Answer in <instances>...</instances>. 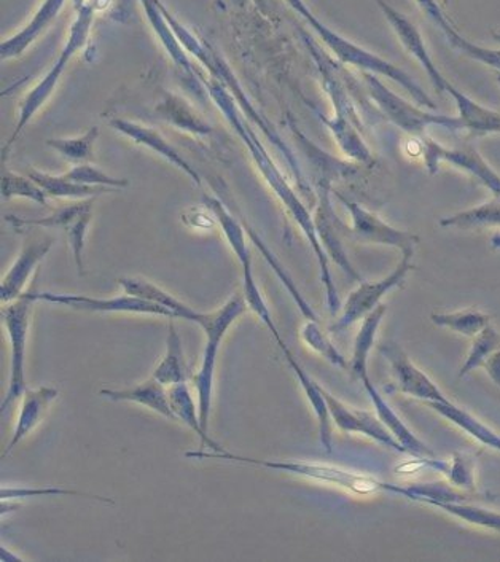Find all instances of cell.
<instances>
[{
    "mask_svg": "<svg viewBox=\"0 0 500 562\" xmlns=\"http://www.w3.org/2000/svg\"><path fill=\"white\" fill-rule=\"evenodd\" d=\"M110 126L116 133L123 134L127 139L133 140L134 144L142 145L148 150L155 151L159 157L165 158L177 166L184 175L190 177L197 186H201V176L198 175L197 169L180 155V151L162 133L157 130L148 128V126L141 125V123L131 122L125 119L110 120Z\"/></svg>",
    "mask_w": 500,
    "mask_h": 562,
    "instance_id": "ac0fdd59",
    "label": "cell"
},
{
    "mask_svg": "<svg viewBox=\"0 0 500 562\" xmlns=\"http://www.w3.org/2000/svg\"><path fill=\"white\" fill-rule=\"evenodd\" d=\"M319 204L314 214L315 229H318L319 239L322 247L340 268L356 281H364L359 271L353 267L346 250H344L342 239L335 228V212H333L332 203H330V186L329 183H318Z\"/></svg>",
    "mask_w": 500,
    "mask_h": 562,
    "instance_id": "d6986e66",
    "label": "cell"
},
{
    "mask_svg": "<svg viewBox=\"0 0 500 562\" xmlns=\"http://www.w3.org/2000/svg\"><path fill=\"white\" fill-rule=\"evenodd\" d=\"M469 456H454L452 464L446 462V475L456 486L470 487L474 486V461Z\"/></svg>",
    "mask_w": 500,
    "mask_h": 562,
    "instance_id": "bcb514c9",
    "label": "cell"
},
{
    "mask_svg": "<svg viewBox=\"0 0 500 562\" xmlns=\"http://www.w3.org/2000/svg\"><path fill=\"white\" fill-rule=\"evenodd\" d=\"M432 324L437 327L448 328L463 337L474 338L480 334L486 325L491 324L488 314L477 310L457 311V313H434L431 314Z\"/></svg>",
    "mask_w": 500,
    "mask_h": 562,
    "instance_id": "d590c367",
    "label": "cell"
},
{
    "mask_svg": "<svg viewBox=\"0 0 500 562\" xmlns=\"http://www.w3.org/2000/svg\"><path fill=\"white\" fill-rule=\"evenodd\" d=\"M203 204L211 212L214 221L218 222L220 228H222L223 236H225L226 243H229L230 249L235 254L237 263L241 265L243 270V295L247 303L255 302V300L262 299L260 288H258L257 281H255L254 263H252V252L249 246H247L246 232H244V225L226 210L225 204L215 196L203 198Z\"/></svg>",
    "mask_w": 500,
    "mask_h": 562,
    "instance_id": "8fae6325",
    "label": "cell"
},
{
    "mask_svg": "<svg viewBox=\"0 0 500 562\" xmlns=\"http://www.w3.org/2000/svg\"><path fill=\"white\" fill-rule=\"evenodd\" d=\"M321 391L325 402H327L330 418L342 432L365 435L381 447L397 452H405L379 418H376L371 413L351 408L346 403L338 401L335 395L330 394L327 389L321 386Z\"/></svg>",
    "mask_w": 500,
    "mask_h": 562,
    "instance_id": "9a60e30c",
    "label": "cell"
},
{
    "mask_svg": "<svg viewBox=\"0 0 500 562\" xmlns=\"http://www.w3.org/2000/svg\"><path fill=\"white\" fill-rule=\"evenodd\" d=\"M287 3L313 26L315 33L321 35L324 44L332 49L333 55H335L343 65L359 67L364 72L388 77V79L399 83L403 90H407L411 99L422 105V108L434 109V111L437 109L434 101L422 90L421 85H418L416 81L411 79L410 74L405 72V70L400 69V67L392 65V63L382 59L381 56L359 47V45L354 44V42L347 41V38L336 34L335 31L330 30L321 20H318V18L313 15V12L308 9L304 0H287Z\"/></svg>",
    "mask_w": 500,
    "mask_h": 562,
    "instance_id": "3957f363",
    "label": "cell"
},
{
    "mask_svg": "<svg viewBox=\"0 0 500 562\" xmlns=\"http://www.w3.org/2000/svg\"><path fill=\"white\" fill-rule=\"evenodd\" d=\"M364 80L367 83L368 93H370L375 104L378 105L379 111L385 113L393 125L399 126L400 130L405 131L408 134L421 136L429 126H440V128L449 131L464 130L459 116L454 119V116L421 111L418 105L411 104V102L405 101V99L389 90L376 77V74L364 72Z\"/></svg>",
    "mask_w": 500,
    "mask_h": 562,
    "instance_id": "52a82bcc",
    "label": "cell"
},
{
    "mask_svg": "<svg viewBox=\"0 0 500 562\" xmlns=\"http://www.w3.org/2000/svg\"><path fill=\"white\" fill-rule=\"evenodd\" d=\"M142 5H144L145 15H147L148 21H151L152 27H154L155 33H157L162 44L165 45L166 52L171 56L176 66H179L191 80H203L201 77H198L197 70H195L190 58H188L186 48L182 47L179 38L174 34L173 27L169 26L168 20L163 15L158 0H142Z\"/></svg>",
    "mask_w": 500,
    "mask_h": 562,
    "instance_id": "83f0119b",
    "label": "cell"
},
{
    "mask_svg": "<svg viewBox=\"0 0 500 562\" xmlns=\"http://www.w3.org/2000/svg\"><path fill=\"white\" fill-rule=\"evenodd\" d=\"M413 256L414 250L403 254L402 260L393 268L392 273L386 276L381 281H362L359 288L353 290L347 296L342 306V314H340L338 319L330 325V331L340 334V331H344L351 325L356 324L357 321H364L365 316H368L371 311L379 306L382 296L388 295L391 290L405 282L408 273L413 270V263H411Z\"/></svg>",
    "mask_w": 500,
    "mask_h": 562,
    "instance_id": "ba28073f",
    "label": "cell"
},
{
    "mask_svg": "<svg viewBox=\"0 0 500 562\" xmlns=\"http://www.w3.org/2000/svg\"><path fill=\"white\" fill-rule=\"evenodd\" d=\"M99 395L110 402L136 403V405L145 406L151 412L157 413L163 418L174 420L169 391L165 384L159 383L157 378H148L133 387L102 389L99 391Z\"/></svg>",
    "mask_w": 500,
    "mask_h": 562,
    "instance_id": "44dd1931",
    "label": "cell"
},
{
    "mask_svg": "<svg viewBox=\"0 0 500 562\" xmlns=\"http://www.w3.org/2000/svg\"><path fill=\"white\" fill-rule=\"evenodd\" d=\"M379 352L391 363L397 389H399L400 392L410 395V397L420 398L422 402L449 401V398L435 386L434 381L411 362L408 353L403 351L397 342H382V345L379 346Z\"/></svg>",
    "mask_w": 500,
    "mask_h": 562,
    "instance_id": "5bb4252c",
    "label": "cell"
},
{
    "mask_svg": "<svg viewBox=\"0 0 500 562\" xmlns=\"http://www.w3.org/2000/svg\"><path fill=\"white\" fill-rule=\"evenodd\" d=\"M427 505L456 516V518L463 519L469 525L500 532V514L498 512L486 510V508L477 507V505L463 504L460 501H434L429 502Z\"/></svg>",
    "mask_w": 500,
    "mask_h": 562,
    "instance_id": "8d00e7d4",
    "label": "cell"
},
{
    "mask_svg": "<svg viewBox=\"0 0 500 562\" xmlns=\"http://www.w3.org/2000/svg\"><path fill=\"white\" fill-rule=\"evenodd\" d=\"M59 391L55 386H41L27 389L21 397L20 409H18L15 429H13L12 438L3 450L2 458L5 459L21 441L27 437L38 426L52 408L53 403L58 401Z\"/></svg>",
    "mask_w": 500,
    "mask_h": 562,
    "instance_id": "e0dca14e",
    "label": "cell"
},
{
    "mask_svg": "<svg viewBox=\"0 0 500 562\" xmlns=\"http://www.w3.org/2000/svg\"><path fill=\"white\" fill-rule=\"evenodd\" d=\"M34 303L23 295L15 302L2 306V324L10 341V376L2 405H0L2 413H7L13 403L21 401L24 392L27 391L26 351Z\"/></svg>",
    "mask_w": 500,
    "mask_h": 562,
    "instance_id": "8992f818",
    "label": "cell"
},
{
    "mask_svg": "<svg viewBox=\"0 0 500 562\" xmlns=\"http://www.w3.org/2000/svg\"><path fill=\"white\" fill-rule=\"evenodd\" d=\"M186 456L190 459H218V461L236 462V464L262 467V469L289 473V475L300 476V479L332 484V486L342 487V490L360 494V496L378 493V491L392 493L393 490V484L391 483L381 482V480H376L374 476L362 475V473L353 472V470L343 469V467L338 465L318 464V462L254 459L233 454V452L229 451H190Z\"/></svg>",
    "mask_w": 500,
    "mask_h": 562,
    "instance_id": "7a4b0ae2",
    "label": "cell"
},
{
    "mask_svg": "<svg viewBox=\"0 0 500 562\" xmlns=\"http://www.w3.org/2000/svg\"><path fill=\"white\" fill-rule=\"evenodd\" d=\"M91 217H93V207L85 211L84 214H81L80 217H77V221L66 229L67 243H69L70 250H73L74 261H76V268L79 270L80 274L85 273V238H87L88 226L91 224Z\"/></svg>",
    "mask_w": 500,
    "mask_h": 562,
    "instance_id": "f6af8a7d",
    "label": "cell"
},
{
    "mask_svg": "<svg viewBox=\"0 0 500 562\" xmlns=\"http://www.w3.org/2000/svg\"><path fill=\"white\" fill-rule=\"evenodd\" d=\"M445 35L449 44H452L457 52L469 56L474 61L484 63V65L499 70L500 74V49L480 47V45L464 38L453 26L445 31Z\"/></svg>",
    "mask_w": 500,
    "mask_h": 562,
    "instance_id": "ee69618b",
    "label": "cell"
},
{
    "mask_svg": "<svg viewBox=\"0 0 500 562\" xmlns=\"http://www.w3.org/2000/svg\"><path fill=\"white\" fill-rule=\"evenodd\" d=\"M300 338L311 351L324 357L332 366L338 367L342 370L349 369V362L344 359L338 348L330 341L327 334L322 331L321 322L308 321L307 324H303V327L300 328Z\"/></svg>",
    "mask_w": 500,
    "mask_h": 562,
    "instance_id": "74e56055",
    "label": "cell"
},
{
    "mask_svg": "<svg viewBox=\"0 0 500 562\" xmlns=\"http://www.w3.org/2000/svg\"><path fill=\"white\" fill-rule=\"evenodd\" d=\"M375 2L376 5L381 9V13L386 16V20L391 24L392 30L396 31L397 37H399L403 48L424 67L425 74L431 77L432 85H434L437 93H446L449 81L443 77V74L440 72L437 66H435L431 53H429L427 47H425V42L424 38H422L420 30H418L405 15H402L399 10L393 9L391 3L386 2V0H375Z\"/></svg>",
    "mask_w": 500,
    "mask_h": 562,
    "instance_id": "2e32d148",
    "label": "cell"
},
{
    "mask_svg": "<svg viewBox=\"0 0 500 562\" xmlns=\"http://www.w3.org/2000/svg\"><path fill=\"white\" fill-rule=\"evenodd\" d=\"M344 207L351 215V232L359 241L379 244V246L396 247L402 254L414 250L420 238L413 233L402 232L386 224L385 221L375 215L374 212L365 210L360 204L347 200L343 194L336 193Z\"/></svg>",
    "mask_w": 500,
    "mask_h": 562,
    "instance_id": "4fadbf2b",
    "label": "cell"
},
{
    "mask_svg": "<svg viewBox=\"0 0 500 562\" xmlns=\"http://www.w3.org/2000/svg\"><path fill=\"white\" fill-rule=\"evenodd\" d=\"M0 561L9 562V561H23V558L16 557V554L9 553L5 546L0 548Z\"/></svg>",
    "mask_w": 500,
    "mask_h": 562,
    "instance_id": "681fc988",
    "label": "cell"
},
{
    "mask_svg": "<svg viewBox=\"0 0 500 562\" xmlns=\"http://www.w3.org/2000/svg\"><path fill=\"white\" fill-rule=\"evenodd\" d=\"M484 369L488 376L491 378L492 383L500 389V348L486 360Z\"/></svg>",
    "mask_w": 500,
    "mask_h": 562,
    "instance_id": "c3c4849f",
    "label": "cell"
},
{
    "mask_svg": "<svg viewBox=\"0 0 500 562\" xmlns=\"http://www.w3.org/2000/svg\"><path fill=\"white\" fill-rule=\"evenodd\" d=\"M321 69L322 79H324L325 88H327L330 98L333 101V108H335V115L332 119H324L322 116V120H324L329 130L332 131L333 139L336 140L340 150L346 157L362 162V165H371L374 157H371L370 148L362 139L359 131L354 128L353 122H351L349 115H353V111H351V105L347 102L346 94H344L342 85L324 66H321Z\"/></svg>",
    "mask_w": 500,
    "mask_h": 562,
    "instance_id": "30bf717a",
    "label": "cell"
},
{
    "mask_svg": "<svg viewBox=\"0 0 500 562\" xmlns=\"http://www.w3.org/2000/svg\"><path fill=\"white\" fill-rule=\"evenodd\" d=\"M74 5H76L77 12H80V10L87 5V2H85V0H74Z\"/></svg>",
    "mask_w": 500,
    "mask_h": 562,
    "instance_id": "816d5d0a",
    "label": "cell"
},
{
    "mask_svg": "<svg viewBox=\"0 0 500 562\" xmlns=\"http://www.w3.org/2000/svg\"><path fill=\"white\" fill-rule=\"evenodd\" d=\"M498 80H499V83H500V74H499Z\"/></svg>",
    "mask_w": 500,
    "mask_h": 562,
    "instance_id": "11a10c76",
    "label": "cell"
},
{
    "mask_svg": "<svg viewBox=\"0 0 500 562\" xmlns=\"http://www.w3.org/2000/svg\"><path fill=\"white\" fill-rule=\"evenodd\" d=\"M30 177L44 189L48 198H70V200H90V198L98 196V194H105L115 192L109 187H90L81 186V183L74 182L67 179L66 176H52L47 172L31 171Z\"/></svg>",
    "mask_w": 500,
    "mask_h": 562,
    "instance_id": "d6a6232c",
    "label": "cell"
},
{
    "mask_svg": "<svg viewBox=\"0 0 500 562\" xmlns=\"http://www.w3.org/2000/svg\"><path fill=\"white\" fill-rule=\"evenodd\" d=\"M446 93L456 102L459 120L464 130H469L475 134H500V113L478 104L474 99L457 90L449 81Z\"/></svg>",
    "mask_w": 500,
    "mask_h": 562,
    "instance_id": "4316f807",
    "label": "cell"
},
{
    "mask_svg": "<svg viewBox=\"0 0 500 562\" xmlns=\"http://www.w3.org/2000/svg\"><path fill=\"white\" fill-rule=\"evenodd\" d=\"M422 157H424L425 168L429 169L431 175H437L438 166L442 162H448L454 168L463 169V171L477 177L486 189L495 193V196L500 200V176L474 148H448L435 143V140L424 139Z\"/></svg>",
    "mask_w": 500,
    "mask_h": 562,
    "instance_id": "7c38bea8",
    "label": "cell"
},
{
    "mask_svg": "<svg viewBox=\"0 0 500 562\" xmlns=\"http://www.w3.org/2000/svg\"><path fill=\"white\" fill-rule=\"evenodd\" d=\"M432 412L437 413L442 418L448 419L454 426L463 429L464 432L469 434L474 437L478 443L485 445V447L492 448V450L500 452V435L496 434L495 430L489 429L485 426L481 420L471 416L466 409L460 406L454 405L452 401L448 402H424Z\"/></svg>",
    "mask_w": 500,
    "mask_h": 562,
    "instance_id": "f546056e",
    "label": "cell"
},
{
    "mask_svg": "<svg viewBox=\"0 0 500 562\" xmlns=\"http://www.w3.org/2000/svg\"><path fill=\"white\" fill-rule=\"evenodd\" d=\"M247 307L243 293H235L229 302L223 303L218 311L205 313L203 324L200 325L205 334V348L200 370L193 376L195 389H197L198 405H200V418L205 434H209V418H211L212 394H214L215 367L222 341L229 334L230 328Z\"/></svg>",
    "mask_w": 500,
    "mask_h": 562,
    "instance_id": "277c9868",
    "label": "cell"
},
{
    "mask_svg": "<svg viewBox=\"0 0 500 562\" xmlns=\"http://www.w3.org/2000/svg\"><path fill=\"white\" fill-rule=\"evenodd\" d=\"M284 353V359L289 363L290 369L296 373L298 383L303 389L304 395H307L308 403L313 408L315 419L319 424V435H321V443L324 450L327 452L333 451V437H332V418H330V412L327 402H325L324 395H322L321 384L315 383L313 378L304 371L303 367L298 363L296 356L290 351L287 342L284 341L279 345Z\"/></svg>",
    "mask_w": 500,
    "mask_h": 562,
    "instance_id": "603a6c76",
    "label": "cell"
},
{
    "mask_svg": "<svg viewBox=\"0 0 500 562\" xmlns=\"http://www.w3.org/2000/svg\"><path fill=\"white\" fill-rule=\"evenodd\" d=\"M491 244L495 249H500V235L492 236Z\"/></svg>",
    "mask_w": 500,
    "mask_h": 562,
    "instance_id": "f907efd6",
    "label": "cell"
},
{
    "mask_svg": "<svg viewBox=\"0 0 500 562\" xmlns=\"http://www.w3.org/2000/svg\"><path fill=\"white\" fill-rule=\"evenodd\" d=\"M443 2L448 3V2H449V0H443Z\"/></svg>",
    "mask_w": 500,
    "mask_h": 562,
    "instance_id": "db71d44e",
    "label": "cell"
},
{
    "mask_svg": "<svg viewBox=\"0 0 500 562\" xmlns=\"http://www.w3.org/2000/svg\"><path fill=\"white\" fill-rule=\"evenodd\" d=\"M2 196L5 200L24 198V200L34 201V203L42 204V206H47L48 201V194L32 177L16 175L13 171H3Z\"/></svg>",
    "mask_w": 500,
    "mask_h": 562,
    "instance_id": "60d3db41",
    "label": "cell"
},
{
    "mask_svg": "<svg viewBox=\"0 0 500 562\" xmlns=\"http://www.w3.org/2000/svg\"><path fill=\"white\" fill-rule=\"evenodd\" d=\"M64 176H66L67 179L74 180V182L81 183V186L109 187V189L113 190L126 189V187L130 186L126 179L109 176L108 172L96 168L93 165L74 166V168L69 169Z\"/></svg>",
    "mask_w": 500,
    "mask_h": 562,
    "instance_id": "7bdbcfd3",
    "label": "cell"
},
{
    "mask_svg": "<svg viewBox=\"0 0 500 562\" xmlns=\"http://www.w3.org/2000/svg\"><path fill=\"white\" fill-rule=\"evenodd\" d=\"M91 207H93V200L90 198V200L81 201L79 204H73V206L56 211L55 214L47 215V217L23 218L16 217V215H7L5 221L16 229L41 226V228H56L66 232L77 221V217H80L85 211L91 210Z\"/></svg>",
    "mask_w": 500,
    "mask_h": 562,
    "instance_id": "e575fe53",
    "label": "cell"
},
{
    "mask_svg": "<svg viewBox=\"0 0 500 562\" xmlns=\"http://www.w3.org/2000/svg\"><path fill=\"white\" fill-rule=\"evenodd\" d=\"M443 228L454 229H481L499 228L500 226V200L471 207V210L457 212L452 217L443 218L440 222Z\"/></svg>",
    "mask_w": 500,
    "mask_h": 562,
    "instance_id": "836d02e7",
    "label": "cell"
},
{
    "mask_svg": "<svg viewBox=\"0 0 500 562\" xmlns=\"http://www.w3.org/2000/svg\"><path fill=\"white\" fill-rule=\"evenodd\" d=\"M53 243H55L53 239H38V241L27 243L21 249L16 260L13 261L10 270L2 278V284H0L2 305L15 302V300L23 296L24 289H26L32 273L42 263V260L48 256Z\"/></svg>",
    "mask_w": 500,
    "mask_h": 562,
    "instance_id": "ffe728a7",
    "label": "cell"
},
{
    "mask_svg": "<svg viewBox=\"0 0 500 562\" xmlns=\"http://www.w3.org/2000/svg\"><path fill=\"white\" fill-rule=\"evenodd\" d=\"M362 383H364L365 391H367L371 402H374L376 415H378L379 420L385 424L386 429L391 432L392 437L399 441L405 454L414 456V458L420 459L434 458V452L429 450L420 438L408 429L405 423L399 418V415L393 412L389 403L385 401V397L379 394L378 389L371 383L370 376H365Z\"/></svg>",
    "mask_w": 500,
    "mask_h": 562,
    "instance_id": "7402d4cb",
    "label": "cell"
},
{
    "mask_svg": "<svg viewBox=\"0 0 500 562\" xmlns=\"http://www.w3.org/2000/svg\"><path fill=\"white\" fill-rule=\"evenodd\" d=\"M98 126H91L87 133L77 137H62V139H48L47 145L49 148L62 155L63 158L69 161H85L93 154L96 140L99 137Z\"/></svg>",
    "mask_w": 500,
    "mask_h": 562,
    "instance_id": "ab89813d",
    "label": "cell"
},
{
    "mask_svg": "<svg viewBox=\"0 0 500 562\" xmlns=\"http://www.w3.org/2000/svg\"><path fill=\"white\" fill-rule=\"evenodd\" d=\"M155 112L174 128L186 131L188 134L209 136L212 133L211 125H208L179 94L166 93L155 108Z\"/></svg>",
    "mask_w": 500,
    "mask_h": 562,
    "instance_id": "f1b7e54d",
    "label": "cell"
},
{
    "mask_svg": "<svg viewBox=\"0 0 500 562\" xmlns=\"http://www.w3.org/2000/svg\"><path fill=\"white\" fill-rule=\"evenodd\" d=\"M388 313V306L379 305L371 311L362 322L359 334L354 339L353 357H351L349 370L354 378L364 380L368 376V353L374 349L376 334L379 325Z\"/></svg>",
    "mask_w": 500,
    "mask_h": 562,
    "instance_id": "1f68e13d",
    "label": "cell"
},
{
    "mask_svg": "<svg viewBox=\"0 0 500 562\" xmlns=\"http://www.w3.org/2000/svg\"><path fill=\"white\" fill-rule=\"evenodd\" d=\"M203 81L209 98L214 101L219 111L225 116L226 122L232 125L240 139L246 145L251 157L254 158L255 165H257L260 175L264 176L269 189L281 200L287 214L290 215V218H293L298 228L307 236L308 243H310L311 249L314 250L315 258H318L319 267H321V281L325 289V300H327L330 314L336 316L342 311V300H340L338 290H336L335 282H333L327 252L322 247L318 229H315L314 215L310 214V211L304 206L296 190L287 182L279 166L269 157L265 145L258 139L257 133L252 130L251 123H247L246 119H244V112L241 111L233 94L219 80L203 79Z\"/></svg>",
    "mask_w": 500,
    "mask_h": 562,
    "instance_id": "6da1fadb",
    "label": "cell"
},
{
    "mask_svg": "<svg viewBox=\"0 0 500 562\" xmlns=\"http://www.w3.org/2000/svg\"><path fill=\"white\" fill-rule=\"evenodd\" d=\"M492 37H495V41L500 44V31H495V33H492Z\"/></svg>",
    "mask_w": 500,
    "mask_h": 562,
    "instance_id": "f5cc1de1",
    "label": "cell"
},
{
    "mask_svg": "<svg viewBox=\"0 0 500 562\" xmlns=\"http://www.w3.org/2000/svg\"><path fill=\"white\" fill-rule=\"evenodd\" d=\"M500 348V334L492 327L491 324L486 325L484 330L474 337V342H471V348L469 351V356H467L466 362L460 367L459 373H457V378L463 380L466 378L470 371L478 369V367H484L486 360L492 356Z\"/></svg>",
    "mask_w": 500,
    "mask_h": 562,
    "instance_id": "f35d334b",
    "label": "cell"
},
{
    "mask_svg": "<svg viewBox=\"0 0 500 562\" xmlns=\"http://www.w3.org/2000/svg\"><path fill=\"white\" fill-rule=\"evenodd\" d=\"M168 391L174 420H179V423L187 426L191 432L197 434L198 438H200L201 447L209 448V450L215 452L225 451L220 447V445L215 443L211 437H209V434L204 432L203 424H201L200 418V405H198V398H195L193 394H191V389L188 386L187 381L169 386Z\"/></svg>",
    "mask_w": 500,
    "mask_h": 562,
    "instance_id": "d4e9b609",
    "label": "cell"
},
{
    "mask_svg": "<svg viewBox=\"0 0 500 562\" xmlns=\"http://www.w3.org/2000/svg\"><path fill=\"white\" fill-rule=\"evenodd\" d=\"M95 9L93 5H85L80 10L77 20L74 21L70 26L69 37H67L66 45H64L62 55L56 59L52 70L45 74L44 79L38 81L34 88L26 94V98L21 101L20 112H18V122L15 130L10 134L9 140H7L5 147L2 150V158L5 160L9 155L10 148L15 145L18 137L21 136L26 126L30 125L32 119L37 115V112L47 104L52 94L55 93L56 87H58L59 80H62L63 74L66 72L67 65L70 59L85 47L88 42V35H90L91 23H93Z\"/></svg>",
    "mask_w": 500,
    "mask_h": 562,
    "instance_id": "5b68a950",
    "label": "cell"
},
{
    "mask_svg": "<svg viewBox=\"0 0 500 562\" xmlns=\"http://www.w3.org/2000/svg\"><path fill=\"white\" fill-rule=\"evenodd\" d=\"M64 2H66V0H45L24 30H21L20 33L13 35V37L2 42V52H0L2 59H12L23 55V53L37 41L38 35L44 33L49 24L53 23V20L58 16L59 10L64 7Z\"/></svg>",
    "mask_w": 500,
    "mask_h": 562,
    "instance_id": "484cf974",
    "label": "cell"
},
{
    "mask_svg": "<svg viewBox=\"0 0 500 562\" xmlns=\"http://www.w3.org/2000/svg\"><path fill=\"white\" fill-rule=\"evenodd\" d=\"M0 497H2V501L7 502L24 501V498L34 497H84L95 498V501L108 502V504H112V501H110L108 497L91 496V494L81 493V491L64 490V487L56 486H2V491H0Z\"/></svg>",
    "mask_w": 500,
    "mask_h": 562,
    "instance_id": "b9f144b4",
    "label": "cell"
},
{
    "mask_svg": "<svg viewBox=\"0 0 500 562\" xmlns=\"http://www.w3.org/2000/svg\"><path fill=\"white\" fill-rule=\"evenodd\" d=\"M32 302L52 303V305L66 306L70 310L85 311V313H122L145 314V316H162L174 319L171 311L155 305L147 300L133 295L112 296V299H98V296L74 295V293L32 292L23 293Z\"/></svg>",
    "mask_w": 500,
    "mask_h": 562,
    "instance_id": "9c48e42d",
    "label": "cell"
},
{
    "mask_svg": "<svg viewBox=\"0 0 500 562\" xmlns=\"http://www.w3.org/2000/svg\"><path fill=\"white\" fill-rule=\"evenodd\" d=\"M152 376L157 378L159 383L165 384L166 387L184 383V381H188V378H190L182 338H180L179 331H177L174 319H169L165 356L159 360L157 369L154 370Z\"/></svg>",
    "mask_w": 500,
    "mask_h": 562,
    "instance_id": "4dcf8cb0",
    "label": "cell"
},
{
    "mask_svg": "<svg viewBox=\"0 0 500 562\" xmlns=\"http://www.w3.org/2000/svg\"><path fill=\"white\" fill-rule=\"evenodd\" d=\"M119 285L127 295L140 296L155 305L166 307L174 314V319H182L191 322V324H203L205 313L193 310V307L180 302L179 299L166 292L165 289L158 288L154 282L142 278H120Z\"/></svg>",
    "mask_w": 500,
    "mask_h": 562,
    "instance_id": "cb8c5ba5",
    "label": "cell"
},
{
    "mask_svg": "<svg viewBox=\"0 0 500 562\" xmlns=\"http://www.w3.org/2000/svg\"><path fill=\"white\" fill-rule=\"evenodd\" d=\"M416 2L420 3L421 9L427 13L429 18L435 21V24H437L443 33L452 27L449 21L446 20L445 13H443V10L440 9V5L435 0H416Z\"/></svg>",
    "mask_w": 500,
    "mask_h": 562,
    "instance_id": "7dc6e473",
    "label": "cell"
}]
</instances>
